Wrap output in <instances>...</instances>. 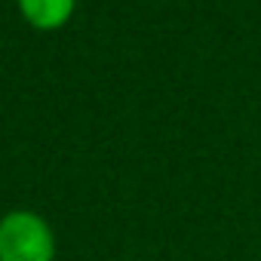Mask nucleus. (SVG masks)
Returning a JSON list of instances; mask_svg holds the SVG:
<instances>
[{
	"label": "nucleus",
	"instance_id": "obj_1",
	"mask_svg": "<svg viewBox=\"0 0 261 261\" xmlns=\"http://www.w3.org/2000/svg\"><path fill=\"white\" fill-rule=\"evenodd\" d=\"M59 237L37 209H10L0 215V261H56Z\"/></svg>",
	"mask_w": 261,
	"mask_h": 261
},
{
	"label": "nucleus",
	"instance_id": "obj_2",
	"mask_svg": "<svg viewBox=\"0 0 261 261\" xmlns=\"http://www.w3.org/2000/svg\"><path fill=\"white\" fill-rule=\"evenodd\" d=\"M22 19L37 31H56L71 22L77 0H16Z\"/></svg>",
	"mask_w": 261,
	"mask_h": 261
}]
</instances>
